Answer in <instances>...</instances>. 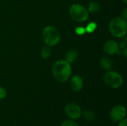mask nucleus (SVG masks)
Listing matches in <instances>:
<instances>
[{"label": "nucleus", "mask_w": 127, "mask_h": 126, "mask_svg": "<svg viewBox=\"0 0 127 126\" xmlns=\"http://www.w3.org/2000/svg\"><path fill=\"white\" fill-rule=\"evenodd\" d=\"M103 50L109 55H113L118 53L119 51L118 44L113 40H109L103 45Z\"/></svg>", "instance_id": "obj_8"}, {"label": "nucleus", "mask_w": 127, "mask_h": 126, "mask_svg": "<svg viewBox=\"0 0 127 126\" xmlns=\"http://www.w3.org/2000/svg\"><path fill=\"white\" fill-rule=\"evenodd\" d=\"M100 66L105 71H110L112 66V62L111 59L108 56H103L100 59Z\"/></svg>", "instance_id": "obj_10"}, {"label": "nucleus", "mask_w": 127, "mask_h": 126, "mask_svg": "<svg viewBox=\"0 0 127 126\" xmlns=\"http://www.w3.org/2000/svg\"><path fill=\"white\" fill-rule=\"evenodd\" d=\"M109 29L110 33L115 37L120 38L124 36L127 33V20L122 17L113 18L109 22Z\"/></svg>", "instance_id": "obj_2"}, {"label": "nucleus", "mask_w": 127, "mask_h": 126, "mask_svg": "<svg viewBox=\"0 0 127 126\" xmlns=\"http://www.w3.org/2000/svg\"><path fill=\"white\" fill-rule=\"evenodd\" d=\"M69 15L72 20L77 22H84L89 18L87 9L79 4H74L69 8Z\"/></svg>", "instance_id": "obj_4"}, {"label": "nucleus", "mask_w": 127, "mask_h": 126, "mask_svg": "<svg viewBox=\"0 0 127 126\" xmlns=\"http://www.w3.org/2000/svg\"><path fill=\"white\" fill-rule=\"evenodd\" d=\"M127 110L126 108L122 105H115L110 111L109 116L112 121L118 123L126 117Z\"/></svg>", "instance_id": "obj_6"}, {"label": "nucleus", "mask_w": 127, "mask_h": 126, "mask_svg": "<svg viewBox=\"0 0 127 126\" xmlns=\"http://www.w3.org/2000/svg\"><path fill=\"white\" fill-rule=\"evenodd\" d=\"M75 33L77 35H83L86 33V29L83 27H77L75 28Z\"/></svg>", "instance_id": "obj_17"}, {"label": "nucleus", "mask_w": 127, "mask_h": 126, "mask_svg": "<svg viewBox=\"0 0 127 126\" xmlns=\"http://www.w3.org/2000/svg\"><path fill=\"white\" fill-rule=\"evenodd\" d=\"M118 126H127V120L126 118L123 119L122 120L118 122Z\"/></svg>", "instance_id": "obj_19"}, {"label": "nucleus", "mask_w": 127, "mask_h": 126, "mask_svg": "<svg viewBox=\"0 0 127 126\" xmlns=\"http://www.w3.org/2000/svg\"><path fill=\"white\" fill-rule=\"evenodd\" d=\"M83 115L84 117V119L86 120H87L88 122H92L95 120V114L94 113V111H91V110H86L83 111Z\"/></svg>", "instance_id": "obj_12"}, {"label": "nucleus", "mask_w": 127, "mask_h": 126, "mask_svg": "<svg viewBox=\"0 0 127 126\" xmlns=\"http://www.w3.org/2000/svg\"><path fill=\"white\" fill-rule=\"evenodd\" d=\"M125 47H126V42H121L120 43V45H118L119 50H122V49H124Z\"/></svg>", "instance_id": "obj_20"}, {"label": "nucleus", "mask_w": 127, "mask_h": 126, "mask_svg": "<svg viewBox=\"0 0 127 126\" xmlns=\"http://www.w3.org/2000/svg\"><path fill=\"white\" fill-rule=\"evenodd\" d=\"M103 80L105 84L112 89H117L120 88L124 82L123 77L119 73L111 71H109L104 75Z\"/></svg>", "instance_id": "obj_5"}, {"label": "nucleus", "mask_w": 127, "mask_h": 126, "mask_svg": "<svg viewBox=\"0 0 127 126\" xmlns=\"http://www.w3.org/2000/svg\"><path fill=\"white\" fill-rule=\"evenodd\" d=\"M124 1V2L125 3V4H127V0H123Z\"/></svg>", "instance_id": "obj_22"}, {"label": "nucleus", "mask_w": 127, "mask_h": 126, "mask_svg": "<svg viewBox=\"0 0 127 126\" xmlns=\"http://www.w3.org/2000/svg\"><path fill=\"white\" fill-rule=\"evenodd\" d=\"M77 57V53L75 50H68L66 54H65V60L67 61L68 63H72L74 62Z\"/></svg>", "instance_id": "obj_11"}, {"label": "nucleus", "mask_w": 127, "mask_h": 126, "mask_svg": "<svg viewBox=\"0 0 127 126\" xmlns=\"http://www.w3.org/2000/svg\"><path fill=\"white\" fill-rule=\"evenodd\" d=\"M65 114L71 120H77L82 116V111L80 106L74 102L68 103L65 107Z\"/></svg>", "instance_id": "obj_7"}, {"label": "nucleus", "mask_w": 127, "mask_h": 126, "mask_svg": "<svg viewBox=\"0 0 127 126\" xmlns=\"http://www.w3.org/2000/svg\"><path fill=\"white\" fill-rule=\"evenodd\" d=\"M127 8H125V9H124V12H123V16H122L121 17H122L123 19H126V20H127Z\"/></svg>", "instance_id": "obj_21"}, {"label": "nucleus", "mask_w": 127, "mask_h": 126, "mask_svg": "<svg viewBox=\"0 0 127 126\" xmlns=\"http://www.w3.org/2000/svg\"><path fill=\"white\" fill-rule=\"evenodd\" d=\"M97 27V24L95 22H90V23H89L87 25V26L85 28L86 29V32H87L89 33H93L96 30Z\"/></svg>", "instance_id": "obj_15"}, {"label": "nucleus", "mask_w": 127, "mask_h": 126, "mask_svg": "<svg viewBox=\"0 0 127 126\" xmlns=\"http://www.w3.org/2000/svg\"><path fill=\"white\" fill-rule=\"evenodd\" d=\"M50 48L51 47H48V46H46V47L42 48V49L41 50V56H42V58L47 59V58H48L51 56V50Z\"/></svg>", "instance_id": "obj_14"}, {"label": "nucleus", "mask_w": 127, "mask_h": 126, "mask_svg": "<svg viewBox=\"0 0 127 126\" xmlns=\"http://www.w3.org/2000/svg\"><path fill=\"white\" fill-rule=\"evenodd\" d=\"M60 126H79L78 123L74 120H66L65 121H63Z\"/></svg>", "instance_id": "obj_16"}, {"label": "nucleus", "mask_w": 127, "mask_h": 126, "mask_svg": "<svg viewBox=\"0 0 127 126\" xmlns=\"http://www.w3.org/2000/svg\"><path fill=\"white\" fill-rule=\"evenodd\" d=\"M52 74L59 82H65L71 74V64L65 60L60 59L57 61L52 67Z\"/></svg>", "instance_id": "obj_1"}, {"label": "nucleus", "mask_w": 127, "mask_h": 126, "mask_svg": "<svg viewBox=\"0 0 127 126\" xmlns=\"http://www.w3.org/2000/svg\"><path fill=\"white\" fill-rule=\"evenodd\" d=\"M70 85H71V89L74 91L78 92V91H81L83 87V79H82L81 76H80L78 75L73 76L71 77Z\"/></svg>", "instance_id": "obj_9"}, {"label": "nucleus", "mask_w": 127, "mask_h": 126, "mask_svg": "<svg viewBox=\"0 0 127 126\" xmlns=\"http://www.w3.org/2000/svg\"><path fill=\"white\" fill-rule=\"evenodd\" d=\"M6 95H7V93H6L5 89L0 86V100L4 99L6 97Z\"/></svg>", "instance_id": "obj_18"}, {"label": "nucleus", "mask_w": 127, "mask_h": 126, "mask_svg": "<svg viewBox=\"0 0 127 126\" xmlns=\"http://www.w3.org/2000/svg\"><path fill=\"white\" fill-rule=\"evenodd\" d=\"M100 10V4L97 1H92L89 4V7H88V12L90 13H95L96 12H97Z\"/></svg>", "instance_id": "obj_13"}, {"label": "nucleus", "mask_w": 127, "mask_h": 126, "mask_svg": "<svg viewBox=\"0 0 127 126\" xmlns=\"http://www.w3.org/2000/svg\"><path fill=\"white\" fill-rule=\"evenodd\" d=\"M42 39L47 46L53 47L60 42V33L57 28L49 25L44 28L42 31Z\"/></svg>", "instance_id": "obj_3"}]
</instances>
